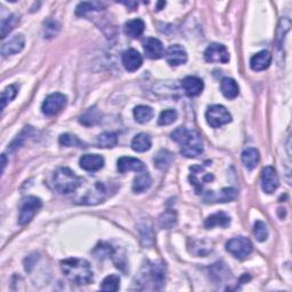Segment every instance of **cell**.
Returning a JSON list of instances; mask_svg holds the SVG:
<instances>
[{"instance_id":"24","label":"cell","mask_w":292,"mask_h":292,"mask_svg":"<svg viewBox=\"0 0 292 292\" xmlns=\"http://www.w3.org/2000/svg\"><path fill=\"white\" fill-rule=\"evenodd\" d=\"M151 184H152V178L148 172H138V175L135 177L134 182H132V191L135 193H143V192L150 189Z\"/></svg>"},{"instance_id":"15","label":"cell","mask_w":292,"mask_h":292,"mask_svg":"<svg viewBox=\"0 0 292 292\" xmlns=\"http://www.w3.org/2000/svg\"><path fill=\"white\" fill-rule=\"evenodd\" d=\"M122 64L127 71L134 72L141 66L143 57L135 49H128L122 54Z\"/></svg>"},{"instance_id":"7","label":"cell","mask_w":292,"mask_h":292,"mask_svg":"<svg viewBox=\"0 0 292 292\" xmlns=\"http://www.w3.org/2000/svg\"><path fill=\"white\" fill-rule=\"evenodd\" d=\"M66 105V96L61 93H55L49 95L47 98L45 99L43 103V113L46 116H55L58 112H61L62 110L65 107Z\"/></svg>"},{"instance_id":"10","label":"cell","mask_w":292,"mask_h":292,"mask_svg":"<svg viewBox=\"0 0 292 292\" xmlns=\"http://www.w3.org/2000/svg\"><path fill=\"white\" fill-rule=\"evenodd\" d=\"M278 185H280V181H278L275 169L271 166L264 168L262 172V187L265 193L272 194L277 190Z\"/></svg>"},{"instance_id":"6","label":"cell","mask_w":292,"mask_h":292,"mask_svg":"<svg viewBox=\"0 0 292 292\" xmlns=\"http://www.w3.org/2000/svg\"><path fill=\"white\" fill-rule=\"evenodd\" d=\"M226 250L237 259H243L252 251V243L244 236L231 239L226 243Z\"/></svg>"},{"instance_id":"23","label":"cell","mask_w":292,"mask_h":292,"mask_svg":"<svg viewBox=\"0 0 292 292\" xmlns=\"http://www.w3.org/2000/svg\"><path fill=\"white\" fill-rule=\"evenodd\" d=\"M151 146H152V139H151V137L148 134H145V132H140V134L136 135L131 141L132 150L139 153L149 151Z\"/></svg>"},{"instance_id":"22","label":"cell","mask_w":292,"mask_h":292,"mask_svg":"<svg viewBox=\"0 0 292 292\" xmlns=\"http://www.w3.org/2000/svg\"><path fill=\"white\" fill-rule=\"evenodd\" d=\"M231 224V218L228 217V214L225 212H216L209 216L204 222V227L205 228H212L216 226L221 227H227Z\"/></svg>"},{"instance_id":"14","label":"cell","mask_w":292,"mask_h":292,"mask_svg":"<svg viewBox=\"0 0 292 292\" xmlns=\"http://www.w3.org/2000/svg\"><path fill=\"white\" fill-rule=\"evenodd\" d=\"M145 55L151 59H159L163 56L164 49L161 41L157 38H146L143 43Z\"/></svg>"},{"instance_id":"35","label":"cell","mask_w":292,"mask_h":292,"mask_svg":"<svg viewBox=\"0 0 292 292\" xmlns=\"http://www.w3.org/2000/svg\"><path fill=\"white\" fill-rule=\"evenodd\" d=\"M176 223H177L176 213L173 211H166L159 218V226L161 228H166V230L172 228L176 225Z\"/></svg>"},{"instance_id":"8","label":"cell","mask_w":292,"mask_h":292,"mask_svg":"<svg viewBox=\"0 0 292 292\" xmlns=\"http://www.w3.org/2000/svg\"><path fill=\"white\" fill-rule=\"evenodd\" d=\"M204 59L209 63H228L230 53L224 45L212 44L205 49Z\"/></svg>"},{"instance_id":"30","label":"cell","mask_w":292,"mask_h":292,"mask_svg":"<svg viewBox=\"0 0 292 292\" xmlns=\"http://www.w3.org/2000/svg\"><path fill=\"white\" fill-rule=\"evenodd\" d=\"M100 118H102V114H100L98 110L96 107H91L89 110H87V111L82 114L79 119V121L84 126L89 127L96 125V123L100 120Z\"/></svg>"},{"instance_id":"32","label":"cell","mask_w":292,"mask_h":292,"mask_svg":"<svg viewBox=\"0 0 292 292\" xmlns=\"http://www.w3.org/2000/svg\"><path fill=\"white\" fill-rule=\"evenodd\" d=\"M104 7V4L98 2H87V3H80L78 5L76 14L78 16H84L87 13L93 11H100Z\"/></svg>"},{"instance_id":"29","label":"cell","mask_w":292,"mask_h":292,"mask_svg":"<svg viewBox=\"0 0 292 292\" xmlns=\"http://www.w3.org/2000/svg\"><path fill=\"white\" fill-rule=\"evenodd\" d=\"M96 144H97L98 148L102 149L116 148L118 144V135L116 132H103L97 137Z\"/></svg>"},{"instance_id":"3","label":"cell","mask_w":292,"mask_h":292,"mask_svg":"<svg viewBox=\"0 0 292 292\" xmlns=\"http://www.w3.org/2000/svg\"><path fill=\"white\" fill-rule=\"evenodd\" d=\"M54 189L59 194H68L75 192L81 184V178L78 177L71 169L58 168L53 177Z\"/></svg>"},{"instance_id":"11","label":"cell","mask_w":292,"mask_h":292,"mask_svg":"<svg viewBox=\"0 0 292 292\" xmlns=\"http://www.w3.org/2000/svg\"><path fill=\"white\" fill-rule=\"evenodd\" d=\"M166 59L171 66H179L187 62V53L180 45H171L166 52Z\"/></svg>"},{"instance_id":"19","label":"cell","mask_w":292,"mask_h":292,"mask_svg":"<svg viewBox=\"0 0 292 292\" xmlns=\"http://www.w3.org/2000/svg\"><path fill=\"white\" fill-rule=\"evenodd\" d=\"M272 63V55L267 50H262V52L253 55L250 59V66L253 71H264L268 68Z\"/></svg>"},{"instance_id":"25","label":"cell","mask_w":292,"mask_h":292,"mask_svg":"<svg viewBox=\"0 0 292 292\" xmlns=\"http://www.w3.org/2000/svg\"><path fill=\"white\" fill-rule=\"evenodd\" d=\"M241 158H242V162H243L244 167L246 169H249V170H252V169L257 167V164L259 163L260 155H259L258 150H256L253 148H249L242 152Z\"/></svg>"},{"instance_id":"28","label":"cell","mask_w":292,"mask_h":292,"mask_svg":"<svg viewBox=\"0 0 292 292\" xmlns=\"http://www.w3.org/2000/svg\"><path fill=\"white\" fill-rule=\"evenodd\" d=\"M172 161L173 155L171 152H169L168 150L159 151L157 155L154 157V166L160 169V170H164V169L170 167Z\"/></svg>"},{"instance_id":"18","label":"cell","mask_w":292,"mask_h":292,"mask_svg":"<svg viewBox=\"0 0 292 292\" xmlns=\"http://www.w3.org/2000/svg\"><path fill=\"white\" fill-rule=\"evenodd\" d=\"M25 39L23 34L14 35L12 39H9L7 43H5L2 47V55L4 57H7L9 55H14L22 52L24 48Z\"/></svg>"},{"instance_id":"16","label":"cell","mask_w":292,"mask_h":292,"mask_svg":"<svg viewBox=\"0 0 292 292\" xmlns=\"http://www.w3.org/2000/svg\"><path fill=\"white\" fill-rule=\"evenodd\" d=\"M104 166V158L98 154H85L80 159V167L86 171H98Z\"/></svg>"},{"instance_id":"39","label":"cell","mask_w":292,"mask_h":292,"mask_svg":"<svg viewBox=\"0 0 292 292\" xmlns=\"http://www.w3.org/2000/svg\"><path fill=\"white\" fill-rule=\"evenodd\" d=\"M17 95V88L14 85L8 86L6 89H5L2 93V108L4 110L6 107L7 103L11 102L14 98L16 97Z\"/></svg>"},{"instance_id":"40","label":"cell","mask_w":292,"mask_h":292,"mask_svg":"<svg viewBox=\"0 0 292 292\" xmlns=\"http://www.w3.org/2000/svg\"><path fill=\"white\" fill-rule=\"evenodd\" d=\"M45 36L46 38H53V36L56 35L59 31V24L54 20H47V22H45Z\"/></svg>"},{"instance_id":"34","label":"cell","mask_w":292,"mask_h":292,"mask_svg":"<svg viewBox=\"0 0 292 292\" xmlns=\"http://www.w3.org/2000/svg\"><path fill=\"white\" fill-rule=\"evenodd\" d=\"M20 22V18L16 15H9L6 18H3L2 21V38H6V35L11 32L12 30L15 29V26L17 25V23Z\"/></svg>"},{"instance_id":"20","label":"cell","mask_w":292,"mask_h":292,"mask_svg":"<svg viewBox=\"0 0 292 292\" xmlns=\"http://www.w3.org/2000/svg\"><path fill=\"white\" fill-rule=\"evenodd\" d=\"M145 30V23L140 18H135V20L128 21L125 24V33L129 38L136 39L143 34Z\"/></svg>"},{"instance_id":"26","label":"cell","mask_w":292,"mask_h":292,"mask_svg":"<svg viewBox=\"0 0 292 292\" xmlns=\"http://www.w3.org/2000/svg\"><path fill=\"white\" fill-rule=\"evenodd\" d=\"M104 194H105V189L103 184H100V182H96L94 185V189L93 191L88 192V193L86 194V196L81 199L82 203H86V204H95L99 202L100 200H103L104 198Z\"/></svg>"},{"instance_id":"17","label":"cell","mask_w":292,"mask_h":292,"mask_svg":"<svg viewBox=\"0 0 292 292\" xmlns=\"http://www.w3.org/2000/svg\"><path fill=\"white\" fill-rule=\"evenodd\" d=\"M237 195L234 189H223L221 192H207L204 195L205 202H230Z\"/></svg>"},{"instance_id":"27","label":"cell","mask_w":292,"mask_h":292,"mask_svg":"<svg viewBox=\"0 0 292 292\" xmlns=\"http://www.w3.org/2000/svg\"><path fill=\"white\" fill-rule=\"evenodd\" d=\"M150 276L152 278L155 289H159V287L163 284L164 278H166V272H164L163 265L157 263H153L151 265Z\"/></svg>"},{"instance_id":"9","label":"cell","mask_w":292,"mask_h":292,"mask_svg":"<svg viewBox=\"0 0 292 292\" xmlns=\"http://www.w3.org/2000/svg\"><path fill=\"white\" fill-rule=\"evenodd\" d=\"M192 173L190 175L191 184L194 186L195 192L198 194L203 193V185L205 182H209L213 179L212 173H205L203 167L193 166L191 167Z\"/></svg>"},{"instance_id":"5","label":"cell","mask_w":292,"mask_h":292,"mask_svg":"<svg viewBox=\"0 0 292 292\" xmlns=\"http://www.w3.org/2000/svg\"><path fill=\"white\" fill-rule=\"evenodd\" d=\"M205 118H207L209 126H211L212 128H219L232 121L231 113L223 105H212V106H210L207 113H205Z\"/></svg>"},{"instance_id":"13","label":"cell","mask_w":292,"mask_h":292,"mask_svg":"<svg viewBox=\"0 0 292 292\" xmlns=\"http://www.w3.org/2000/svg\"><path fill=\"white\" fill-rule=\"evenodd\" d=\"M118 170L121 173H125L128 171L141 172L146 171V168L145 164L138 159L131 157H122L118 160Z\"/></svg>"},{"instance_id":"36","label":"cell","mask_w":292,"mask_h":292,"mask_svg":"<svg viewBox=\"0 0 292 292\" xmlns=\"http://www.w3.org/2000/svg\"><path fill=\"white\" fill-rule=\"evenodd\" d=\"M120 287V277L118 275H108L104 278L100 289L104 291H118Z\"/></svg>"},{"instance_id":"33","label":"cell","mask_w":292,"mask_h":292,"mask_svg":"<svg viewBox=\"0 0 292 292\" xmlns=\"http://www.w3.org/2000/svg\"><path fill=\"white\" fill-rule=\"evenodd\" d=\"M58 141L62 146H66V148H85V143H82L77 136L71 134L61 135Z\"/></svg>"},{"instance_id":"38","label":"cell","mask_w":292,"mask_h":292,"mask_svg":"<svg viewBox=\"0 0 292 292\" xmlns=\"http://www.w3.org/2000/svg\"><path fill=\"white\" fill-rule=\"evenodd\" d=\"M178 117L177 112L175 110H164V111L161 112L159 117V125L160 126H168V125H171L176 121V119Z\"/></svg>"},{"instance_id":"4","label":"cell","mask_w":292,"mask_h":292,"mask_svg":"<svg viewBox=\"0 0 292 292\" xmlns=\"http://www.w3.org/2000/svg\"><path fill=\"white\" fill-rule=\"evenodd\" d=\"M41 207H43V202H41L40 199L35 198V196H27L22 203L20 217H18V224H20L21 226L29 224Z\"/></svg>"},{"instance_id":"12","label":"cell","mask_w":292,"mask_h":292,"mask_svg":"<svg viewBox=\"0 0 292 292\" xmlns=\"http://www.w3.org/2000/svg\"><path fill=\"white\" fill-rule=\"evenodd\" d=\"M181 87L187 96H190V97H195V96H199L202 93L204 85L203 81L201 80L200 78L189 76L182 79Z\"/></svg>"},{"instance_id":"41","label":"cell","mask_w":292,"mask_h":292,"mask_svg":"<svg viewBox=\"0 0 292 292\" xmlns=\"http://www.w3.org/2000/svg\"><path fill=\"white\" fill-rule=\"evenodd\" d=\"M2 160H3V162H2V171L4 172L5 167H6V162H7V160H6V155L3 154V155H2Z\"/></svg>"},{"instance_id":"37","label":"cell","mask_w":292,"mask_h":292,"mask_svg":"<svg viewBox=\"0 0 292 292\" xmlns=\"http://www.w3.org/2000/svg\"><path fill=\"white\" fill-rule=\"evenodd\" d=\"M253 233H254V236H256V239H257V241H259V242L266 241L267 237H268L267 225L262 221H257L254 223Z\"/></svg>"},{"instance_id":"1","label":"cell","mask_w":292,"mask_h":292,"mask_svg":"<svg viewBox=\"0 0 292 292\" xmlns=\"http://www.w3.org/2000/svg\"><path fill=\"white\" fill-rule=\"evenodd\" d=\"M171 139L180 145V153L186 158H196L203 152V141L196 130L179 127L171 134Z\"/></svg>"},{"instance_id":"2","label":"cell","mask_w":292,"mask_h":292,"mask_svg":"<svg viewBox=\"0 0 292 292\" xmlns=\"http://www.w3.org/2000/svg\"><path fill=\"white\" fill-rule=\"evenodd\" d=\"M61 268L68 281L78 285L89 284L93 281V269L89 263L80 258H68L61 262Z\"/></svg>"},{"instance_id":"31","label":"cell","mask_w":292,"mask_h":292,"mask_svg":"<svg viewBox=\"0 0 292 292\" xmlns=\"http://www.w3.org/2000/svg\"><path fill=\"white\" fill-rule=\"evenodd\" d=\"M154 116V111L152 107L146 106V105H139L134 110L135 120L139 123H146L151 121V119Z\"/></svg>"},{"instance_id":"21","label":"cell","mask_w":292,"mask_h":292,"mask_svg":"<svg viewBox=\"0 0 292 292\" xmlns=\"http://www.w3.org/2000/svg\"><path fill=\"white\" fill-rule=\"evenodd\" d=\"M221 90L223 95L228 99H234L239 95V85L232 78H224L221 84Z\"/></svg>"}]
</instances>
